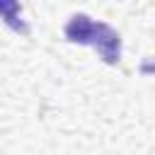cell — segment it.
Here are the masks:
<instances>
[{
    "label": "cell",
    "mask_w": 155,
    "mask_h": 155,
    "mask_svg": "<svg viewBox=\"0 0 155 155\" xmlns=\"http://www.w3.org/2000/svg\"><path fill=\"white\" fill-rule=\"evenodd\" d=\"M92 46L99 51V56L107 61V63H119V56H121V39L119 34L104 24V22H97V31H94V39H92Z\"/></svg>",
    "instance_id": "6da1fadb"
},
{
    "label": "cell",
    "mask_w": 155,
    "mask_h": 155,
    "mask_svg": "<svg viewBox=\"0 0 155 155\" xmlns=\"http://www.w3.org/2000/svg\"><path fill=\"white\" fill-rule=\"evenodd\" d=\"M94 31H97V22L90 19L87 15H75L65 24V36L75 44H92Z\"/></svg>",
    "instance_id": "7a4b0ae2"
},
{
    "label": "cell",
    "mask_w": 155,
    "mask_h": 155,
    "mask_svg": "<svg viewBox=\"0 0 155 155\" xmlns=\"http://www.w3.org/2000/svg\"><path fill=\"white\" fill-rule=\"evenodd\" d=\"M0 15L7 17V24H10L12 29H17V31H22V34L29 31L27 24H24L22 19H17V15H19V5H17V2H0Z\"/></svg>",
    "instance_id": "3957f363"
},
{
    "label": "cell",
    "mask_w": 155,
    "mask_h": 155,
    "mask_svg": "<svg viewBox=\"0 0 155 155\" xmlns=\"http://www.w3.org/2000/svg\"><path fill=\"white\" fill-rule=\"evenodd\" d=\"M148 70H155V63H145L143 65V73H148Z\"/></svg>",
    "instance_id": "277c9868"
}]
</instances>
